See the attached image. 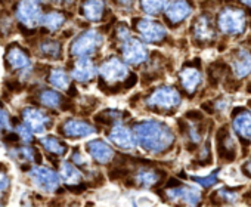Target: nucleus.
Instances as JSON below:
<instances>
[{
	"mask_svg": "<svg viewBox=\"0 0 251 207\" xmlns=\"http://www.w3.org/2000/svg\"><path fill=\"white\" fill-rule=\"evenodd\" d=\"M136 142L151 154H160L166 151L175 141L172 129L157 120H147L135 126Z\"/></svg>",
	"mask_w": 251,
	"mask_h": 207,
	"instance_id": "1",
	"label": "nucleus"
},
{
	"mask_svg": "<svg viewBox=\"0 0 251 207\" xmlns=\"http://www.w3.org/2000/svg\"><path fill=\"white\" fill-rule=\"evenodd\" d=\"M148 105L154 110H163L170 111L180 105V95L176 89L170 86H164L157 89L150 98H148Z\"/></svg>",
	"mask_w": 251,
	"mask_h": 207,
	"instance_id": "2",
	"label": "nucleus"
},
{
	"mask_svg": "<svg viewBox=\"0 0 251 207\" xmlns=\"http://www.w3.org/2000/svg\"><path fill=\"white\" fill-rule=\"evenodd\" d=\"M219 28L226 34H241L245 28V15L242 11L227 8L219 15Z\"/></svg>",
	"mask_w": 251,
	"mask_h": 207,
	"instance_id": "3",
	"label": "nucleus"
},
{
	"mask_svg": "<svg viewBox=\"0 0 251 207\" xmlns=\"http://www.w3.org/2000/svg\"><path fill=\"white\" fill-rule=\"evenodd\" d=\"M100 43L102 36L95 30H89L77 37V40L71 46V53L75 56H89L96 52Z\"/></svg>",
	"mask_w": 251,
	"mask_h": 207,
	"instance_id": "4",
	"label": "nucleus"
},
{
	"mask_svg": "<svg viewBox=\"0 0 251 207\" xmlns=\"http://www.w3.org/2000/svg\"><path fill=\"white\" fill-rule=\"evenodd\" d=\"M17 17L18 20L33 28L39 23H42V5L40 0H21L17 8Z\"/></svg>",
	"mask_w": 251,
	"mask_h": 207,
	"instance_id": "5",
	"label": "nucleus"
},
{
	"mask_svg": "<svg viewBox=\"0 0 251 207\" xmlns=\"http://www.w3.org/2000/svg\"><path fill=\"white\" fill-rule=\"evenodd\" d=\"M123 56L129 64L139 65L147 59L148 51H147V46L139 39L127 37L124 40V45H123Z\"/></svg>",
	"mask_w": 251,
	"mask_h": 207,
	"instance_id": "6",
	"label": "nucleus"
},
{
	"mask_svg": "<svg viewBox=\"0 0 251 207\" xmlns=\"http://www.w3.org/2000/svg\"><path fill=\"white\" fill-rule=\"evenodd\" d=\"M100 76L108 83H117L127 77V67H126L118 58H109L102 64Z\"/></svg>",
	"mask_w": 251,
	"mask_h": 207,
	"instance_id": "7",
	"label": "nucleus"
},
{
	"mask_svg": "<svg viewBox=\"0 0 251 207\" xmlns=\"http://www.w3.org/2000/svg\"><path fill=\"white\" fill-rule=\"evenodd\" d=\"M31 179L34 183L46 192H53L59 186L58 175L48 167H36L31 170Z\"/></svg>",
	"mask_w": 251,
	"mask_h": 207,
	"instance_id": "8",
	"label": "nucleus"
},
{
	"mask_svg": "<svg viewBox=\"0 0 251 207\" xmlns=\"http://www.w3.org/2000/svg\"><path fill=\"white\" fill-rule=\"evenodd\" d=\"M138 31L142 36L145 42L154 43V42H161L167 36V30L164 26L160 23L151 21V20H141L138 23Z\"/></svg>",
	"mask_w": 251,
	"mask_h": 207,
	"instance_id": "9",
	"label": "nucleus"
},
{
	"mask_svg": "<svg viewBox=\"0 0 251 207\" xmlns=\"http://www.w3.org/2000/svg\"><path fill=\"white\" fill-rule=\"evenodd\" d=\"M109 139L114 145H117L121 150H133L136 145V136L135 132H132L126 126H115L109 132Z\"/></svg>",
	"mask_w": 251,
	"mask_h": 207,
	"instance_id": "10",
	"label": "nucleus"
},
{
	"mask_svg": "<svg viewBox=\"0 0 251 207\" xmlns=\"http://www.w3.org/2000/svg\"><path fill=\"white\" fill-rule=\"evenodd\" d=\"M23 116H24V120L28 125V128H31L36 133H45L46 129L50 126V119L40 110L25 108Z\"/></svg>",
	"mask_w": 251,
	"mask_h": 207,
	"instance_id": "11",
	"label": "nucleus"
},
{
	"mask_svg": "<svg viewBox=\"0 0 251 207\" xmlns=\"http://www.w3.org/2000/svg\"><path fill=\"white\" fill-rule=\"evenodd\" d=\"M191 12H192V8L188 3V0H175V2L166 6V17L173 24L182 23L183 20L189 17Z\"/></svg>",
	"mask_w": 251,
	"mask_h": 207,
	"instance_id": "12",
	"label": "nucleus"
},
{
	"mask_svg": "<svg viewBox=\"0 0 251 207\" xmlns=\"http://www.w3.org/2000/svg\"><path fill=\"white\" fill-rule=\"evenodd\" d=\"M87 151H89V154H90L98 163H102V164L111 161L112 157H114L112 148H111L106 142H103V141H100V139H96V141L89 142V144H87Z\"/></svg>",
	"mask_w": 251,
	"mask_h": 207,
	"instance_id": "13",
	"label": "nucleus"
},
{
	"mask_svg": "<svg viewBox=\"0 0 251 207\" xmlns=\"http://www.w3.org/2000/svg\"><path fill=\"white\" fill-rule=\"evenodd\" d=\"M73 77L81 83L89 81L95 77L96 74V68L93 65V62L87 58V56H80V59L75 62L74 70H73Z\"/></svg>",
	"mask_w": 251,
	"mask_h": 207,
	"instance_id": "14",
	"label": "nucleus"
},
{
	"mask_svg": "<svg viewBox=\"0 0 251 207\" xmlns=\"http://www.w3.org/2000/svg\"><path fill=\"white\" fill-rule=\"evenodd\" d=\"M64 133L70 138H84L95 133V128L81 120H67L64 123Z\"/></svg>",
	"mask_w": 251,
	"mask_h": 207,
	"instance_id": "15",
	"label": "nucleus"
},
{
	"mask_svg": "<svg viewBox=\"0 0 251 207\" xmlns=\"http://www.w3.org/2000/svg\"><path fill=\"white\" fill-rule=\"evenodd\" d=\"M233 73L236 77L242 78L251 73V53L245 49H241L236 52L233 61H232Z\"/></svg>",
	"mask_w": 251,
	"mask_h": 207,
	"instance_id": "16",
	"label": "nucleus"
},
{
	"mask_svg": "<svg viewBox=\"0 0 251 207\" xmlns=\"http://www.w3.org/2000/svg\"><path fill=\"white\" fill-rule=\"evenodd\" d=\"M169 197L173 200V201H183L186 204H197L200 203L201 200V195L197 189L194 188H188V186H182V188H176V189H170L169 192Z\"/></svg>",
	"mask_w": 251,
	"mask_h": 207,
	"instance_id": "17",
	"label": "nucleus"
},
{
	"mask_svg": "<svg viewBox=\"0 0 251 207\" xmlns=\"http://www.w3.org/2000/svg\"><path fill=\"white\" fill-rule=\"evenodd\" d=\"M194 36L201 42H210L214 37L211 21L207 17H200L194 24Z\"/></svg>",
	"mask_w": 251,
	"mask_h": 207,
	"instance_id": "18",
	"label": "nucleus"
},
{
	"mask_svg": "<svg viewBox=\"0 0 251 207\" xmlns=\"http://www.w3.org/2000/svg\"><path fill=\"white\" fill-rule=\"evenodd\" d=\"M105 3L103 0H84L83 3V15L90 21H99L103 15Z\"/></svg>",
	"mask_w": 251,
	"mask_h": 207,
	"instance_id": "19",
	"label": "nucleus"
},
{
	"mask_svg": "<svg viewBox=\"0 0 251 207\" xmlns=\"http://www.w3.org/2000/svg\"><path fill=\"white\" fill-rule=\"evenodd\" d=\"M6 61L9 62V65H11L12 68H18V70L27 68V67L30 65V58H28V55H27L23 49H20V48H17V46L11 48V49L8 51V53H6Z\"/></svg>",
	"mask_w": 251,
	"mask_h": 207,
	"instance_id": "20",
	"label": "nucleus"
},
{
	"mask_svg": "<svg viewBox=\"0 0 251 207\" xmlns=\"http://www.w3.org/2000/svg\"><path fill=\"white\" fill-rule=\"evenodd\" d=\"M180 81L182 86L188 90V92H194L198 84L201 83V73L197 68H185L180 73Z\"/></svg>",
	"mask_w": 251,
	"mask_h": 207,
	"instance_id": "21",
	"label": "nucleus"
},
{
	"mask_svg": "<svg viewBox=\"0 0 251 207\" xmlns=\"http://www.w3.org/2000/svg\"><path fill=\"white\" fill-rule=\"evenodd\" d=\"M233 128L238 135L251 138V113H241L233 120Z\"/></svg>",
	"mask_w": 251,
	"mask_h": 207,
	"instance_id": "22",
	"label": "nucleus"
},
{
	"mask_svg": "<svg viewBox=\"0 0 251 207\" xmlns=\"http://www.w3.org/2000/svg\"><path fill=\"white\" fill-rule=\"evenodd\" d=\"M61 176H62L64 182L68 183L70 186L77 185L81 181V173L78 172V169L74 167L71 163H67V161L62 163V166H61Z\"/></svg>",
	"mask_w": 251,
	"mask_h": 207,
	"instance_id": "23",
	"label": "nucleus"
},
{
	"mask_svg": "<svg viewBox=\"0 0 251 207\" xmlns=\"http://www.w3.org/2000/svg\"><path fill=\"white\" fill-rule=\"evenodd\" d=\"M42 144L43 147L52 153V154H56V155H64L67 153V145L62 144L59 139H56L55 136H46V138H42Z\"/></svg>",
	"mask_w": 251,
	"mask_h": 207,
	"instance_id": "24",
	"label": "nucleus"
},
{
	"mask_svg": "<svg viewBox=\"0 0 251 207\" xmlns=\"http://www.w3.org/2000/svg\"><path fill=\"white\" fill-rule=\"evenodd\" d=\"M135 179L141 186H152L158 182V173L151 169H142L136 173Z\"/></svg>",
	"mask_w": 251,
	"mask_h": 207,
	"instance_id": "25",
	"label": "nucleus"
},
{
	"mask_svg": "<svg viewBox=\"0 0 251 207\" xmlns=\"http://www.w3.org/2000/svg\"><path fill=\"white\" fill-rule=\"evenodd\" d=\"M64 21H65V17L61 12H50L42 18V24L52 31L58 30L64 24Z\"/></svg>",
	"mask_w": 251,
	"mask_h": 207,
	"instance_id": "26",
	"label": "nucleus"
},
{
	"mask_svg": "<svg viewBox=\"0 0 251 207\" xmlns=\"http://www.w3.org/2000/svg\"><path fill=\"white\" fill-rule=\"evenodd\" d=\"M40 101H42L43 105H46L49 108H58L61 105V102H62V98L55 90H45L40 95Z\"/></svg>",
	"mask_w": 251,
	"mask_h": 207,
	"instance_id": "27",
	"label": "nucleus"
},
{
	"mask_svg": "<svg viewBox=\"0 0 251 207\" xmlns=\"http://www.w3.org/2000/svg\"><path fill=\"white\" fill-rule=\"evenodd\" d=\"M167 3H169V0H141L142 9L150 15L158 14L161 9L167 6Z\"/></svg>",
	"mask_w": 251,
	"mask_h": 207,
	"instance_id": "28",
	"label": "nucleus"
},
{
	"mask_svg": "<svg viewBox=\"0 0 251 207\" xmlns=\"http://www.w3.org/2000/svg\"><path fill=\"white\" fill-rule=\"evenodd\" d=\"M40 51L43 55L53 58V59H59L61 58V45L55 40H46L40 45Z\"/></svg>",
	"mask_w": 251,
	"mask_h": 207,
	"instance_id": "29",
	"label": "nucleus"
},
{
	"mask_svg": "<svg viewBox=\"0 0 251 207\" xmlns=\"http://www.w3.org/2000/svg\"><path fill=\"white\" fill-rule=\"evenodd\" d=\"M50 83L58 89H68L70 86V76L64 70H53L50 73Z\"/></svg>",
	"mask_w": 251,
	"mask_h": 207,
	"instance_id": "30",
	"label": "nucleus"
},
{
	"mask_svg": "<svg viewBox=\"0 0 251 207\" xmlns=\"http://www.w3.org/2000/svg\"><path fill=\"white\" fill-rule=\"evenodd\" d=\"M20 135H21V138L24 139V141H31L33 139V135H31V132H30V129L27 128V126H20Z\"/></svg>",
	"mask_w": 251,
	"mask_h": 207,
	"instance_id": "31",
	"label": "nucleus"
},
{
	"mask_svg": "<svg viewBox=\"0 0 251 207\" xmlns=\"http://www.w3.org/2000/svg\"><path fill=\"white\" fill-rule=\"evenodd\" d=\"M195 181L202 186H210V185H213L216 182V176H208V178H204V179L202 178H195Z\"/></svg>",
	"mask_w": 251,
	"mask_h": 207,
	"instance_id": "32",
	"label": "nucleus"
},
{
	"mask_svg": "<svg viewBox=\"0 0 251 207\" xmlns=\"http://www.w3.org/2000/svg\"><path fill=\"white\" fill-rule=\"evenodd\" d=\"M9 188V179L3 173H0V194L5 192Z\"/></svg>",
	"mask_w": 251,
	"mask_h": 207,
	"instance_id": "33",
	"label": "nucleus"
},
{
	"mask_svg": "<svg viewBox=\"0 0 251 207\" xmlns=\"http://www.w3.org/2000/svg\"><path fill=\"white\" fill-rule=\"evenodd\" d=\"M8 122H9V117L6 114V111L2 108V105H0V129L8 126Z\"/></svg>",
	"mask_w": 251,
	"mask_h": 207,
	"instance_id": "34",
	"label": "nucleus"
},
{
	"mask_svg": "<svg viewBox=\"0 0 251 207\" xmlns=\"http://www.w3.org/2000/svg\"><path fill=\"white\" fill-rule=\"evenodd\" d=\"M8 87L12 89V90H20V89H21V84H20L18 81H9V83H8Z\"/></svg>",
	"mask_w": 251,
	"mask_h": 207,
	"instance_id": "35",
	"label": "nucleus"
},
{
	"mask_svg": "<svg viewBox=\"0 0 251 207\" xmlns=\"http://www.w3.org/2000/svg\"><path fill=\"white\" fill-rule=\"evenodd\" d=\"M132 2H133V0H117V3H120L124 8H129L132 5Z\"/></svg>",
	"mask_w": 251,
	"mask_h": 207,
	"instance_id": "36",
	"label": "nucleus"
},
{
	"mask_svg": "<svg viewBox=\"0 0 251 207\" xmlns=\"http://www.w3.org/2000/svg\"><path fill=\"white\" fill-rule=\"evenodd\" d=\"M18 139H20V135H15V133H9L6 136V141H9V142H17Z\"/></svg>",
	"mask_w": 251,
	"mask_h": 207,
	"instance_id": "37",
	"label": "nucleus"
},
{
	"mask_svg": "<svg viewBox=\"0 0 251 207\" xmlns=\"http://www.w3.org/2000/svg\"><path fill=\"white\" fill-rule=\"evenodd\" d=\"M241 2L247 6H251V0H241Z\"/></svg>",
	"mask_w": 251,
	"mask_h": 207,
	"instance_id": "38",
	"label": "nucleus"
},
{
	"mask_svg": "<svg viewBox=\"0 0 251 207\" xmlns=\"http://www.w3.org/2000/svg\"><path fill=\"white\" fill-rule=\"evenodd\" d=\"M248 167H250V170H251V161L248 163Z\"/></svg>",
	"mask_w": 251,
	"mask_h": 207,
	"instance_id": "39",
	"label": "nucleus"
}]
</instances>
